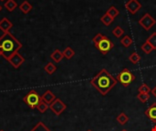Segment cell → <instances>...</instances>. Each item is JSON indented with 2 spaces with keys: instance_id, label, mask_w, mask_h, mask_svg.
Instances as JSON below:
<instances>
[{
  "instance_id": "6da1fadb",
  "label": "cell",
  "mask_w": 156,
  "mask_h": 131,
  "mask_svg": "<svg viewBox=\"0 0 156 131\" xmlns=\"http://www.w3.org/2000/svg\"><path fill=\"white\" fill-rule=\"evenodd\" d=\"M90 84L102 95H107L117 84V79L114 78L106 69H101L91 80Z\"/></svg>"
},
{
  "instance_id": "7a4b0ae2",
  "label": "cell",
  "mask_w": 156,
  "mask_h": 131,
  "mask_svg": "<svg viewBox=\"0 0 156 131\" xmlns=\"http://www.w3.org/2000/svg\"><path fill=\"white\" fill-rule=\"evenodd\" d=\"M22 47V44L10 33H4L0 36V56L8 60Z\"/></svg>"
},
{
  "instance_id": "3957f363",
  "label": "cell",
  "mask_w": 156,
  "mask_h": 131,
  "mask_svg": "<svg viewBox=\"0 0 156 131\" xmlns=\"http://www.w3.org/2000/svg\"><path fill=\"white\" fill-rule=\"evenodd\" d=\"M23 101L30 109H37V107L38 106V104L42 101V98H41V96H39L37 91L30 90L23 98Z\"/></svg>"
},
{
  "instance_id": "277c9868",
  "label": "cell",
  "mask_w": 156,
  "mask_h": 131,
  "mask_svg": "<svg viewBox=\"0 0 156 131\" xmlns=\"http://www.w3.org/2000/svg\"><path fill=\"white\" fill-rule=\"evenodd\" d=\"M134 79L135 76L128 68H123L117 76V81L121 82L124 87H128Z\"/></svg>"
},
{
  "instance_id": "5b68a950",
  "label": "cell",
  "mask_w": 156,
  "mask_h": 131,
  "mask_svg": "<svg viewBox=\"0 0 156 131\" xmlns=\"http://www.w3.org/2000/svg\"><path fill=\"white\" fill-rule=\"evenodd\" d=\"M95 47H96V48H97L99 51H101V54L106 55L109 51H111V50L113 48L114 45H113V43H112L107 36H104L103 38H102L97 45H95Z\"/></svg>"
},
{
  "instance_id": "8992f818",
  "label": "cell",
  "mask_w": 156,
  "mask_h": 131,
  "mask_svg": "<svg viewBox=\"0 0 156 131\" xmlns=\"http://www.w3.org/2000/svg\"><path fill=\"white\" fill-rule=\"evenodd\" d=\"M49 109L57 116H59L67 109V105L59 98H56L51 104H49Z\"/></svg>"
},
{
  "instance_id": "52a82bcc",
  "label": "cell",
  "mask_w": 156,
  "mask_h": 131,
  "mask_svg": "<svg viewBox=\"0 0 156 131\" xmlns=\"http://www.w3.org/2000/svg\"><path fill=\"white\" fill-rule=\"evenodd\" d=\"M155 20H154V18L151 16V15H149V14H145L141 19H140V21H139V24L145 29V30H150L154 25H155Z\"/></svg>"
},
{
  "instance_id": "ba28073f",
  "label": "cell",
  "mask_w": 156,
  "mask_h": 131,
  "mask_svg": "<svg viewBox=\"0 0 156 131\" xmlns=\"http://www.w3.org/2000/svg\"><path fill=\"white\" fill-rule=\"evenodd\" d=\"M7 61L12 65V67H13L14 68L17 69V68L25 62V58H24L21 55H19L18 53H16V54H15L13 57H11Z\"/></svg>"
},
{
  "instance_id": "9c48e42d",
  "label": "cell",
  "mask_w": 156,
  "mask_h": 131,
  "mask_svg": "<svg viewBox=\"0 0 156 131\" xmlns=\"http://www.w3.org/2000/svg\"><path fill=\"white\" fill-rule=\"evenodd\" d=\"M125 6L132 14H135L142 7V5L137 0H130L128 3H126Z\"/></svg>"
},
{
  "instance_id": "30bf717a",
  "label": "cell",
  "mask_w": 156,
  "mask_h": 131,
  "mask_svg": "<svg viewBox=\"0 0 156 131\" xmlns=\"http://www.w3.org/2000/svg\"><path fill=\"white\" fill-rule=\"evenodd\" d=\"M145 116L154 123H156V103L152 104L146 110H145Z\"/></svg>"
},
{
  "instance_id": "8fae6325",
  "label": "cell",
  "mask_w": 156,
  "mask_h": 131,
  "mask_svg": "<svg viewBox=\"0 0 156 131\" xmlns=\"http://www.w3.org/2000/svg\"><path fill=\"white\" fill-rule=\"evenodd\" d=\"M12 26H13V24L8 18L3 17L0 20V30H2L4 33L9 32V30L12 28Z\"/></svg>"
},
{
  "instance_id": "7c38bea8",
  "label": "cell",
  "mask_w": 156,
  "mask_h": 131,
  "mask_svg": "<svg viewBox=\"0 0 156 131\" xmlns=\"http://www.w3.org/2000/svg\"><path fill=\"white\" fill-rule=\"evenodd\" d=\"M41 98H42V100L44 101V102H46L47 104H51L57 98H56V96L50 91V90H47L42 96H41Z\"/></svg>"
},
{
  "instance_id": "4fadbf2b",
  "label": "cell",
  "mask_w": 156,
  "mask_h": 131,
  "mask_svg": "<svg viewBox=\"0 0 156 131\" xmlns=\"http://www.w3.org/2000/svg\"><path fill=\"white\" fill-rule=\"evenodd\" d=\"M19 9H20V11L21 12H23L25 15H27V14H28L32 9H33V6H32V5L28 2V1H27V0H25L24 2H22L20 5H19Z\"/></svg>"
},
{
  "instance_id": "5bb4252c",
  "label": "cell",
  "mask_w": 156,
  "mask_h": 131,
  "mask_svg": "<svg viewBox=\"0 0 156 131\" xmlns=\"http://www.w3.org/2000/svg\"><path fill=\"white\" fill-rule=\"evenodd\" d=\"M64 56H63V53L58 50V49H56L51 55H50V58L55 62V63H59L62 59H63Z\"/></svg>"
},
{
  "instance_id": "9a60e30c",
  "label": "cell",
  "mask_w": 156,
  "mask_h": 131,
  "mask_svg": "<svg viewBox=\"0 0 156 131\" xmlns=\"http://www.w3.org/2000/svg\"><path fill=\"white\" fill-rule=\"evenodd\" d=\"M4 6H5V8L7 11L13 12V11L17 7V4H16V2L15 0H7V1L5 3Z\"/></svg>"
},
{
  "instance_id": "2e32d148",
  "label": "cell",
  "mask_w": 156,
  "mask_h": 131,
  "mask_svg": "<svg viewBox=\"0 0 156 131\" xmlns=\"http://www.w3.org/2000/svg\"><path fill=\"white\" fill-rule=\"evenodd\" d=\"M44 70H45L48 75H52V74H54L55 71L57 70V67H56L53 63L48 62V63L44 67Z\"/></svg>"
},
{
  "instance_id": "e0dca14e",
  "label": "cell",
  "mask_w": 156,
  "mask_h": 131,
  "mask_svg": "<svg viewBox=\"0 0 156 131\" xmlns=\"http://www.w3.org/2000/svg\"><path fill=\"white\" fill-rule=\"evenodd\" d=\"M113 20H114V18H112L111 16H109L107 13L105 14V15H103L101 17V21L102 22V24L103 25H105V26H110L112 22H113Z\"/></svg>"
},
{
  "instance_id": "ac0fdd59",
  "label": "cell",
  "mask_w": 156,
  "mask_h": 131,
  "mask_svg": "<svg viewBox=\"0 0 156 131\" xmlns=\"http://www.w3.org/2000/svg\"><path fill=\"white\" fill-rule=\"evenodd\" d=\"M30 131H51L43 122H38Z\"/></svg>"
},
{
  "instance_id": "d6986e66",
  "label": "cell",
  "mask_w": 156,
  "mask_h": 131,
  "mask_svg": "<svg viewBox=\"0 0 156 131\" xmlns=\"http://www.w3.org/2000/svg\"><path fill=\"white\" fill-rule=\"evenodd\" d=\"M62 53H63L64 57H66L67 59H70V58H72V57L75 55V51H74L70 47H66V48H65V50H64Z\"/></svg>"
},
{
  "instance_id": "ffe728a7",
  "label": "cell",
  "mask_w": 156,
  "mask_h": 131,
  "mask_svg": "<svg viewBox=\"0 0 156 131\" xmlns=\"http://www.w3.org/2000/svg\"><path fill=\"white\" fill-rule=\"evenodd\" d=\"M117 121L118 123H120L121 125H125L128 121H129V117L125 114V113H121L118 117H117Z\"/></svg>"
},
{
  "instance_id": "44dd1931",
  "label": "cell",
  "mask_w": 156,
  "mask_h": 131,
  "mask_svg": "<svg viewBox=\"0 0 156 131\" xmlns=\"http://www.w3.org/2000/svg\"><path fill=\"white\" fill-rule=\"evenodd\" d=\"M49 109V105L47 104L46 102H44L43 100L38 104V106L37 107V109L40 112V113H45L48 109Z\"/></svg>"
},
{
  "instance_id": "7402d4cb",
  "label": "cell",
  "mask_w": 156,
  "mask_h": 131,
  "mask_svg": "<svg viewBox=\"0 0 156 131\" xmlns=\"http://www.w3.org/2000/svg\"><path fill=\"white\" fill-rule=\"evenodd\" d=\"M121 43L122 44L123 47H129L132 44H133V39L129 36H125L121 39Z\"/></svg>"
},
{
  "instance_id": "603a6c76",
  "label": "cell",
  "mask_w": 156,
  "mask_h": 131,
  "mask_svg": "<svg viewBox=\"0 0 156 131\" xmlns=\"http://www.w3.org/2000/svg\"><path fill=\"white\" fill-rule=\"evenodd\" d=\"M142 50L145 53V54H150L153 50H154V48L148 43V42H145L143 44L142 46Z\"/></svg>"
},
{
  "instance_id": "cb8c5ba5",
  "label": "cell",
  "mask_w": 156,
  "mask_h": 131,
  "mask_svg": "<svg viewBox=\"0 0 156 131\" xmlns=\"http://www.w3.org/2000/svg\"><path fill=\"white\" fill-rule=\"evenodd\" d=\"M107 14L109 15V16H111L112 18H115L118 15H119V10L115 7V6H111L109 9H108V11H107Z\"/></svg>"
},
{
  "instance_id": "d4e9b609",
  "label": "cell",
  "mask_w": 156,
  "mask_h": 131,
  "mask_svg": "<svg viewBox=\"0 0 156 131\" xmlns=\"http://www.w3.org/2000/svg\"><path fill=\"white\" fill-rule=\"evenodd\" d=\"M129 59H130V61H131L133 64H138L139 61L141 60V57L138 55V53L133 52V53L129 57Z\"/></svg>"
},
{
  "instance_id": "484cf974",
  "label": "cell",
  "mask_w": 156,
  "mask_h": 131,
  "mask_svg": "<svg viewBox=\"0 0 156 131\" xmlns=\"http://www.w3.org/2000/svg\"><path fill=\"white\" fill-rule=\"evenodd\" d=\"M146 42H148L154 49H156V32L153 33L146 40Z\"/></svg>"
},
{
  "instance_id": "4316f807",
  "label": "cell",
  "mask_w": 156,
  "mask_h": 131,
  "mask_svg": "<svg viewBox=\"0 0 156 131\" xmlns=\"http://www.w3.org/2000/svg\"><path fill=\"white\" fill-rule=\"evenodd\" d=\"M112 34H113L116 37H121V36L124 34V30H123L121 26H116V27L113 29Z\"/></svg>"
},
{
  "instance_id": "83f0119b",
  "label": "cell",
  "mask_w": 156,
  "mask_h": 131,
  "mask_svg": "<svg viewBox=\"0 0 156 131\" xmlns=\"http://www.w3.org/2000/svg\"><path fill=\"white\" fill-rule=\"evenodd\" d=\"M139 93H142V94H149L151 92V89L149 88V86H147L146 84H143L139 88Z\"/></svg>"
},
{
  "instance_id": "f1b7e54d",
  "label": "cell",
  "mask_w": 156,
  "mask_h": 131,
  "mask_svg": "<svg viewBox=\"0 0 156 131\" xmlns=\"http://www.w3.org/2000/svg\"><path fill=\"white\" fill-rule=\"evenodd\" d=\"M137 98H138L142 103H145L147 100H149L150 95H149V94H142V93H139V94L137 95Z\"/></svg>"
},
{
  "instance_id": "f546056e",
  "label": "cell",
  "mask_w": 156,
  "mask_h": 131,
  "mask_svg": "<svg viewBox=\"0 0 156 131\" xmlns=\"http://www.w3.org/2000/svg\"><path fill=\"white\" fill-rule=\"evenodd\" d=\"M103 35L102 34H101V33H99V34H97L94 37H93V39H92V41H93V43H94V45H97L102 38H103Z\"/></svg>"
},
{
  "instance_id": "4dcf8cb0",
  "label": "cell",
  "mask_w": 156,
  "mask_h": 131,
  "mask_svg": "<svg viewBox=\"0 0 156 131\" xmlns=\"http://www.w3.org/2000/svg\"><path fill=\"white\" fill-rule=\"evenodd\" d=\"M152 93H153V95H154V98H156V86L154 87V88L152 90Z\"/></svg>"
},
{
  "instance_id": "1f68e13d",
  "label": "cell",
  "mask_w": 156,
  "mask_h": 131,
  "mask_svg": "<svg viewBox=\"0 0 156 131\" xmlns=\"http://www.w3.org/2000/svg\"><path fill=\"white\" fill-rule=\"evenodd\" d=\"M152 131H156V125L154 127V128H153V129H152Z\"/></svg>"
},
{
  "instance_id": "d6a6232c",
  "label": "cell",
  "mask_w": 156,
  "mask_h": 131,
  "mask_svg": "<svg viewBox=\"0 0 156 131\" xmlns=\"http://www.w3.org/2000/svg\"><path fill=\"white\" fill-rule=\"evenodd\" d=\"M2 8H3V7H2V5H0V11H1V10H2Z\"/></svg>"
},
{
  "instance_id": "836d02e7",
  "label": "cell",
  "mask_w": 156,
  "mask_h": 131,
  "mask_svg": "<svg viewBox=\"0 0 156 131\" xmlns=\"http://www.w3.org/2000/svg\"><path fill=\"white\" fill-rule=\"evenodd\" d=\"M122 131H127V130H126V129H123V130H122Z\"/></svg>"
},
{
  "instance_id": "e575fe53",
  "label": "cell",
  "mask_w": 156,
  "mask_h": 131,
  "mask_svg": "<svg viewBox=\"0 0 156 131\" xmlns=\"http://www.w3.org/2000/svg\"><path fill=\"white\" fill-rule=\"evenodd\" d=\"M0 1H5V0H0Z\"/></svg>"
},
{
  "instance_id": "d590c367",
  "label": "cell",
  "mask_w": 156,
  "mask_h": 131,
  "mask_svg": "<svg viewBox=\"0 0 156 131\" xmlns=\"http://www.w3.org/2000/svg\"><path fill=\"white\" fill-rule=\"evenodd\" d=\"M87 131H92V130H87Z\"/></svg>"
},
{
  "instance_id": "8d00e7d4",
  "label": "cell",
  "mask_w": 156,
  "mask_h": 131,
  "mask_svg": "<svg viewBox=\"0 0 156 131\" xmlns=\"http://www.w3.org/2000/svg\"><path fill=\"white\" fill-rule=\"evenodd\" d=\"M0 131H4V130H0Z\"/></svg>"
}]
</instances>
